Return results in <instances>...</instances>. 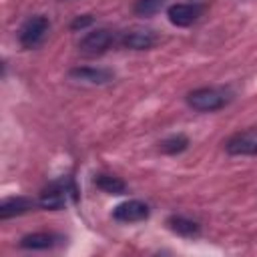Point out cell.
I'll list each match as a JSON object with an SVG mask.
<instances>
[{"mask_svg": "<svg viewBox=\"0 0 257 257\" xmlns=\"http://www.w3.org/2000/svg\"><path fill=\"white\" fill-rule=\"evenodd\" d=\"M149 215H151L149 205L139 199L124 201L112 209V219L118 223H139V221L149 219Z\"/></svg>", "mask_w": 257, "mask_h": 257, "instance_id": "6", "label": "cell"}, {"mask_svg": "<svg viewBox=\"0 0 257 257\" xmlns=\"http://www.w3.org/2000/svg\"><path fill=\"white\" fill-rule=\"evenodd\" d=\"M225 151L233 157L257 155V128H247L231 135L225 141Z\"/></svg>", "mask_w": 257, "mask_h": 257, "instance_id": "4", "label": "cell"}, {"mask_svg": "<svg viewBox=\"0 0 257 257\" xmlns=\"http://www.w3.org/2000/svg\"><path fill=\"white\" fill-rule=\"evenodd\" d=\"M60 241V237L56 233H48V231H38V233H28L20 239V247L28 249V251H40V249H52L56 243Z\"/></svg>", "mask_w": 257, "mask_h": 257, "instance_id": "10", "label": "cell"}, {"mask_svg": "<svg viewBox=\"0 0 257 257\" xmlns=\"http://www.w3.org/2000/svg\"><path fill=\"white\" fill-rule=\"evenodd\" d=\"M68 187L64 183H52L48 185L40 195H38V201L36 205L46 209V211H58L66 205V199H68Z\"/></svg>", "mask_w": 257, "mask_h": 257, "instance_id": "7", "label": "cell"}, {"mask_svg": "<svg viewBox=\"0 0 257 257\" xmlns=\"http://www.w3.org/2000/svg\"><path fill=\"white\" fill-rule=\"evenodd\" d=\"M187 104L199 112H213V110H219L227 104V96L219 88L201 86V88H195L187 94Z\"/></svg>", "mask_w": 257, "mask_h": 257, "instance_id": "1", "label": "cell"}, {"mask_svg": "<svg viewBox=\"0 0 257 257\" xmlns=\"http://www.w3.org/2000/svg\"><path fill=\"white\" fill-rule=\"evenodd\" d=\"M48 28H50V22H48L46 16H42V14L30 16L22 22V26L18 30V42L24 48H36L44 42V38L48 34Z\"/></svg>", "mask_w": 257, "mask_h": 257, "instance_id": "2", "label": "cell"}, {"mask_svg": "<svg viewBox=\"0 0 257 257\" xmlns=\"http://www.w3.org/2000/svg\"><path fill=\"white\" fill-rule=\"evenodd\" d=\"M68 78L86 82V84H106L114 78V74L106 68H94V66H74L68 70Z\"/></svg>", "mask_w": 257, "mask_h": 257, "instance_id": "9", "label": "cell"}, {"mask_svg": "<svg viewBox=\"0 0 257 257\" xmlns=\"http://www.w3.org/2000/svg\"><path fill=\"white\" fill-rule=\"evenodd\" d=\"M122 46L128 48V50H149L151 46L157 44V34L151 30V28H143V26H137V28H131L122 34L120 38Z\"/></svg>", "mask_w": 257, "mask_h": 257, "instance_id": "8", "label": "cell"}, {"mask_svg": "<svg viewBox=\"0 0 257 257\" xmlns=\"http://www.w3.org/2000/svg\"><path fill=\"white\" fill-rule=\"evenodd\" d=\"M94 22V16L90 14H82V16H74V20L70 22V30H84Z\"/></svg>", "mask_w": 257, "mask_h": 257, "instance_id": "16", "label": "cell"}, {"mask_svg": "<svg viewBox=\"0 0 257 257\" xmlns=\"http://www.w3.org/2000/svg\"><path fill=\"white\" fill-rule=\"evenodd\" d=\"M163 2L165 0H137L133 10L137 16H153L163 8Z\"/></svg>", "mask_w": 257, "mask_h": 257, "instance_id": "15", "label": "cell"}, {"mask_svg": "<svg viewBox=\"0 0 257 257\" xmlns=\"http://www.w3.org/2000/svg\"><path fill=\"white\" fill-rule=\"evenodd\" d=\"M187 147H189V139L181 133L171 135L159 143V151L165 155H181L183 151H187Z\"/></svg>", "mask_w": 257, "mask_h": 257, "instance_id": "14", "label": "cell"}, {"mask_svg": "<svg viewBox=\"0 0 257 257\" xmlns=\"http://www.w3.org/2000/svg\"><path fill=\"white\" fill-rule=\"evenodd\" d=\"M167 227L181 237H197L201 233V225L185 215H171L167 219Z\"/></svg>", "mask_w": 257, "mask_h": 257, "instance_id": "12", "label": "cell"}, {"mask_svg": "<svg viewBox=\"0 0 257 257\" xmlns=\"http://www.w3.org/2000/svg\"><path fill=\"white\" fill-rule=\"evenodd\" d=\"M32 207H34V201H30L26 197H8L0 203V219H10V217L24 215Z\"/></svg>", "mask_w": 257, "mask_h": 257, "instance_id": "11", "label": "cell"}, {"mask_svg": "<svg viewBox=\"0 0 257 257\" xmlns=\"http://www.w3.org/2000/svg\"><path fill=\"white\" fill-rule=\"evenodd\" d=\"M112 42H114V32H112V30H108V28H96V30L86 32V34L80 38L78 50H80L82 54L94 56V54H100V52L108 50Z\"/></svg>", "mask_w": 257, "mask_h": 257, "instance_id": "3", "label": "cell"}, {"mask_svg": "<svg viewBox=\"0 0 257 257\" xmlns=\"http://www.w3.org/2000/svg\"><path fill=\"white\" fill-rule=\"evenodd\" d=\"M201 12H203V4L199 2H177L167 8V18L173 26L185 28L191 26L201 16Z\"/></svg>", "mask_w": 257, "mask_h": 257, "instance_id": "5", "label": "cell"}, {"mask_svg": "<svg viewBox=\"0 0 257 257\" xmlns=\"http://www.w3.org/2000/svg\"><path fill=\"white\" fill-rule=\"evenodd\" d=\"M94 185L108 195H124L126 193V183L120 177H114L108 173H98L94 177Z\"/></svg>", "mask_w": 257, "mask_h": 257, "instance_id": "13", "label": "cell"}]
</instances>
